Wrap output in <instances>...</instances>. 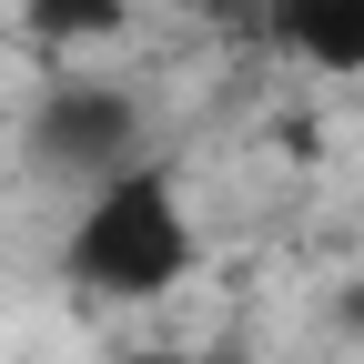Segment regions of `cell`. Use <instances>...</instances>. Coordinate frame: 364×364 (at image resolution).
Here are the masks:
<instances>
[{"mask_svg": "<svg viewBox=\"0 0 364 364\" xmlns=\"http://www.w3.org/2000/svg\"><path fill=\"white\" fill-rule=\"evenodd\" d=\"M31 162L51 172V182H71V193H102V182L142 172L162 152H152L132 91H112V81H51L41 112H31Z\"/></svg>", "mask_w": 364, "mask_h": 364, "instance_id": "2", "label": "cell"}, {"mask_svg": "<svg viewBox=\"0 0 364 364\" xmlns=\"http://www.w3.org/2000/svg\"><path fill=\"white\" fill-rule=\"evenodd\" d=\"M132 364H243V354H223V344H213V354H132Z\"/></svg>", "mask_w": 364, "mask_h": 364, "instance_id": "5", "label": "cell"}, {"mask_svg": "<svg viewBox=\"0 0 364 364\" xmlns=\"http://www.w3.org/2000/svg\"><path fill=\"white\" fill-rule=\"evenodd\" d=\"M193 263H203V233L182 213L172 162H142L102 193H81L71 233H61V284L81 304H162Z\"/></svg>", "mask_w": 364, "mask_h": 364, "instance_id": "1", "label": "cell"}, {"mask_svg": "<svg viewBox=\"0 0 364 364\" xmlns=\"http://www.w3.org/2000/svg\"><path fill=\"white\" fill-rule=\"evenodd\" d=\"M21 31L41 51H81V41H122L132 0H21Z\"/></svg>", "mask_w": 364, "mask_h": 364, "instance_id": "4", "label": "cell"}, {"mask_svg": "<svg viewBox=\"0 0 364 364\" xmlns=\"http://www.w3.org/2000/svg\"><path fill=\"white\" fill-rule=\"evenodd\" d=\"M273 51L324 71V81H364V0H263Z\"/></svg>", "mask_w": 364, "mask_h": 364, "instance_id": "3", "label": "cell"}]
</instances>
